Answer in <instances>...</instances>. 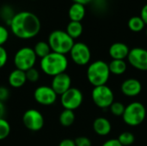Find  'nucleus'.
<instances>
[{
    "label": "nucleus",
    "instance_id": "29",
    "mask_svg": "<svg viewBox=\"0 0 147 146\" xmlns=\"http://www.w3.org/2000/svg\"><path fill=\"white\" fill-rule=\"evenodd\" d=\"M75 145L76 146H91V141L89 138L84 137V136H80L78 137L75 140Z\"/></svg>",
    "mask_w": 147,
    "mask_h": 146
},
{
    "label": "nucleus",
    "instance_id": "33",
    "mask_svg": "<svg viewBox=\"0 0 147 146\" xmlns=\"http://www.w3.org/2000/svg\"><path fill=\"white\" fill-rule=\"evenodd\" d=\"M58 146H76L74 140L70 139H65L60 141Z\"/></svg>",
    "mask_w": 147,
    "mask_h": 146
},
{
    "label": "nucleus",
    "instance_id": "19",
    "mask_svg": "<svg viewBox=\"0 0 147 146\" xmlns=\"http://www.w3.org/2000/svg\"><path fill=\"white\" fill-rule=\"evenodd\" d=\"M75 119H76V116H75L74 111L68 110V109H64L59 114V124L62 126L69 127L74 123Z\"/></svg>",
    "mask_w": 147,
    "mask_h": 146
},
{
    "label": "nucleus",
    "instance_id": "3",
    "mask_svg": "<svg viewBox=\"0 0 147 146\" xmlns=\"http://www.w3.org/2000/svg\"><path fill=\"white\" fill-rule=\"evenodd\" d=\"M51 51L60 54H67L74 45V40L63 30H54L51 32L47 41Z\"/></svg>",
    "mask_w": 147,
    "mask_h": 146
},
{
    "label": "nucleus",
    "instance_id": "13",
    "mask_svg": "<svg viewBox=\"0 0 147 146\" xmlns=\"http://www.w3.org/2000/svg\"><path fill=\"white\" fill-rule=\"evenodd\" d=\"M51 88L58 96L63 95L70 88H71V78L66 73H61L53 77L51 83Z\"/></svg>",
    "mask_w": 147,
    "mask_h": 146
},
{
    "label": "nucleus",
    "instance_id": "12",
    "mask_svg": "<svg viewBox=\"0 0 147 146\" xmlns=\"http://www.w3.org/2000/svg\"><path fill=\"white\" fill-rule=\"evenodd\" d=\"M127 59L129 64L135 69L142 71H147V50L135 47L129 51Z\"/></svg>",
    "mask_w": 147,
    "mask_h": 146
},
{
    "label": "nucleus",
    "instance_id": "28",
    "mask_svg": "<svg viewBox=\"0 0 147 146\" xmlns=\"http://www.w3.org/2000/svg\"><path fill=\"white\" fill-rule=\"evenodd\" d=\"M8 39H9L8 29L5 27L0 25V46H3V45L7 42Z\"/></svg>",
    "mask_w": 147,
    "mask_h": 146
},
{
    "label": "nucleus",
    "instance_id": "2",
    "mask_svg": "<svg viewBox=\"0 0 147 146\" xmlns=\"http://www.w3.org/2000/svg\"><path fill=\"white\" fill-rule=\"evenodd\" d=\"M40 67L46 75L53 77L65 72L68 67V59L64 54L51 52L40 59Z\"/></svg>",
    "mask_w": 147,
    "mask_h": 146
},
{
    "label": "nucleus",
    "instance_id": "31",
    "mask_svg": "<svg viewBox=\"0 0 147 146\" xmlns=\"http://www.w3.org/2000/svg\"><path fill=\"white\" fill-rule=\"evenodd\" d=\"M9 97V90L7 87L0 86V102H4Z\"/></svg>",
    "mask_w": 147,
    "mask_h": 146
},
{
    "label": "nucleus",
    "instance_id": "37",
    "mask_svg": "<svg viewBox=\"0 0 147 146\" xmlns=\"http://www.w3.org/2000/svg\"><path fill=\"white\" fill-rule=\"evenodd\" d=\"M146 36H147V29H146Z\"/></svg>",
    "mask_w": 147,
    "mask_h": 146
},
{
    "label": "nucleus",
    "instance_id": "23",
    "mask_svg": "<svg viewBox=\"0 0 147 146\" xmlns=\"http://www.w3.org/2000/svg\"><path fill=\"white\" fill-rule=\"evenodd\" d=\"M127 26L133 32H140L144 29L146 24L140 16H133L128 20Z\"/></svg>",
    "mask_w": 147,
    "mask_h": 146
},
{
    "label": "nucleus",
    "instance_id": "35",
    "mask_svg": "<svg viewBox=\"0 0 147 146\" xmlns=\"http://www.w3.org/2000/svg\"><path fill=\"white\" fill-rule=\"evenodd\" d=\"M6 114V108H5V105L3 102H0V119H3L4 118Z\"/></svg>",
    "mask_w": 147,
    "mask_h": 146
},
{
    "label": "nucleus",
    "instance_id": "27",
    "mask_svg": "<svg viewBox=\"0 0 147 146\" xmlns=\"http://www.w3.org/2000/svg\"><path fill=\"white\" fill-rule=\"evenodd\" d=\"M26 73V77H27V81L30 82V83H35L39 80L40 78V72L39 71L33 67L29 70H28L27 71H25Z\"/></svg>",
    "mask_w": 147,
    "mask_h": 146
},
{
    "label": "nucleus",
    "instance_id": "4",
    "mask_svg": "<svg viewBox=\"0 0 147 146\" xmlns=\"http://www.w3.org/2000/svg\"><path fill=\"white\" fill-rule=\"evenodd\" d=\"M86 75L88 81L94 87L105 85L110 76L109 64L102 60L94 61L88 66Z\"/></svg>",
    "mask_w": 147,
    "mask_h": 146
},
{
    "label": "nucleus",
    "instance_id": "7",
    "mask_svg": "<svg viewBox=\"0 0 147 146\" xmlns=\"http://www.w3.org/2000/svg\"><path fill=\"white\" fill-rule=\"evenodd\" d=\"M91 97L94 103L100 108H108L114 102V93L112 89L105 85L94 87Z\"/></svg>",
    "mask_w": 147,
    "mask_h": 146
},
{
    "label": "nucleus",
    "instance_id": "18",
    "mask_svg": "<svg viewBox=\"0 0 147 146\" xmlns=\"http://www.w3.org/2000/svg\"><path fill=\"white\" fill-rule=\"evenodd\" d=\"M69 17L71 21L73 22H80L84 19L85 15V7L84 5L78 3H74L69 9L68 11Z\"/></svg>",
    "mask_w": 147,
    "mask_h": 146
},
{
    "label": "nucleus",
    "instance_id": "25",
    "mask_svg": "<svg viewBox=\"0 0 147 146\" xmlns=\"http://www.w3.org/2000/svg\"><path fill=\"white\" fill-rule=\"evenodd\" d=\"M11 127L7 120L4 118L0 119V141L7 139L10 133Z\"/></svg>",
    "mask_w": 147,
    "mask_h": 146
},
{
    "label": "nucleus",
    "instance_id": "14",
    "mask_svg": "<svg viewBox=\"0 0 147 146\" xmlns=\"http://www.w3.org/2000/svg\"><path fill=\"white\" fill-rule=\"evenodd\" d=\"M121 89L126 96L134 97L140 94L142 90V84L138 79L128 78L121 83Z\"/></svg>",
    "mask_w": 147,
    "mask_h": 146
},
{
    "label": "nucleus",
    "instance_id": "15",
    "mask_svg": "<svg viewBox=\"0 0 147 146\" xmlns=\"http://www.w3.org/2000/svg\"><path fill=\"white\" fill-rule=\"evenodd\" d=\"M129 47L122 42H115L109 47V52L113 59H121L124 60L127 58L129 53Z\"/></svg>",
    "mask_w": 147,
    "mask_h": 146
},
{
    "label": "nucleus",
    "instance_id": "24",
    "mask_svg": "<svg viewBox=\"0 0 147 146\" xmlns=\"http://www.w3.org/2000/svg\"><path fill=\"white\" fill-rule=\"evenodd\" d=\"M117 139L122 145V146H130L134 143L135 137L133 133L129 132H124L119 135Z\"/></svg>",
    "mask_w": 147,
    "mask_h": 146
},
{
    "label": "nucleus",
    "instance_id": "26",
    "mask_svg": "<svg viewBox=\"0 0 147 146\" xmlns=\"http://www.w3.org/2000/svg\"><path fill=\"white\" fill-rule=\"evenodd\" d=\"M110 108V111L111 113L115 115V116H122L124 111H125V106L123 105V103L119 102H114Z\"/></svg>",
    "mask_w": 147,
    "mask_h": 146
},
{
    "label": "nucleus",
    "instance_id": "32",
    "mask_svg": "<svg viewBox=\"0 0 147 146\" xmlns=\"http://www.w3.org/2000/svg\"><path fill=\"white\" fill-rule=\"evenodd\" d=\"M102 146H122L118 139H109L103 143Z\"/></svg>",
    "mask_w": 147,
    "mask_h": 146
},
{
    "label": "nucleus",
    "instance_id": "9",
    "mask_svg": "<svg viewBox=\"0 0 147 146\" xmlns=\"http://www.w3.org/2000/svg\"><path fill=\"white\" fill-rule=\"evenodd\" d=\"M22 123L28 130L38 132L43 128L45 120L43 114L39 110L30 108L24 112L22 115Z\"/></svg>",
    "mask_w": 147,
    "mask_h": 146
},
{
    "label": "nucleus",
    "instance_id": "30",
    "mask_svg": "<svg viewBox=\"0 0 147 146\" xmlns=\"http://www.w3.org/2000/svg\"><path fill=\"white\" fill-rule=\"evenodd\" d=\"M8 61V52L3 46H0V69L3 68Z\"/></svg>",
    "mask_w": 147,
    "mask_h": 146
},
{
    "label": "nucleus",
    "instance_id": "21",
    "mask_svg": "<svg viewBox=\"0 0 147 146\" xmlns=\"http://www.w3.org/2000/svg\"><path fill=\"white\" fill-rule=\"evenodd\" d=\"M109 71L115 75H122L127 70V64L121 59H113L109 64Z\"/></svg>",
    "mask_w": 147,
    "mask_h": 146
},
{
    "label": "nucleus",
    "instance_id": "22",
    "mask_svg": "<svg viewBox=\"0 0 147 146\" xmlns=\"http://www.w3.org/2000/svg\"><path fill=\"white\" fill-rule=\"evenodd\" d=\"M34 51V53L36 55L37 58H40V59L44 57H46L47 55H48L52 51L51 48L48 45L47 42L46 41H38L34 47L33 48Z\"/></svg>",
    "mask_w": 147,
    "mask_h": 146
},
{
    "label": "nucleus",
    "instance_id": "17",
    "mask_svg": "<svg viewBox=\"0 0 147 146\" xmlns=\"http://www.w3.org/2000/svg\"><path fill=\"white\" fill-rule=\"evenodd\" d=\"M111 124L103 117L96 118L93 122V130L99 136H107L111 132Z\"/></svg>",
    "mask_w": 147,
    "mask_h": 146
},
{
    "label": "nucleus",
    "instance_id": "11",
    "mask_svg": "<svg viewBox=\"0 0 147 146\" xmlns=\"http://www.w3.org/2000/svg\"><path fill=\"white\" fill-rule=\"evenodd\" d=\"M34 98L37 103L42 106H51L56 102L58 95L54 92L51 86L41 85L34 89Z\"/></svg>",
    "mask_w": 147,
    "mask_h": 146
},
{
    "label": "nucleus",
    "instance_id": "6",
    "mask_svg": "<svg viewBox=\"0 0 147 146\" xmlns=\"http://www.w3.org/2000/svg\"><path fill=\"white\" fill-rule=\"evenodd\" d=\"M36 59L37 57L34 49L28 46H24L16 52L14 56V65L16 69L27 71L28 70L34 67Z\"/></svg>",
    "mask_w": 147,
    "mask_h": 146
},
{
    "label": "nucleus",
    "instance_id": "8",
    "mask_svg": "<svg viewBox=\"0 0 147 146\" xmlns=\"http://www.w3.org/2000/svg\"><path fill=\"white\" fill-rule=\"evenodd\" d=\"M83 101V93L78 88L71 87L60 96V102L64 109L74 111L82 105Z\"/></svg>",
    "mask_w": 147,
    "mask_h": 146
},
{
    "label": "nucleus",
    "instance_id": "16",
    "mask_svg": "<svg viewBox=\"0 0 147 146\" xmlns=\"http://www.w3.org/2000/svg\"><path fill=\"white\" fill-rule=\"evenodd\" d=\"M8 82H9V84L12 88L18 89V88L22 87L27 82L25 71H22L18 69L13 70L9 75Z\"/></svg>",
    "mask_w": 147,
    "mask_h": 146
},
{
    "label": "nucleus",
    "instance_id": "20",
    "mask_svg": "<svg viewBox=\"0 0 147 146\" xmlns=\"http://www.w3.org/2000/svg\"><path fill=\"white\" fill-rule=\"evenodd\" d=\"M65 32L73 40L74 39H77L83 33V25H82V23L80 22H73V21H71L68 23L67 27H66Z\"/></svg>",
    "mask_w": 147,
    "mask_h": 146
},
{
    "label": "nucleus",
    "instance_id": "1",
    "mask_svg": "<svg viewBox=\"0 0 147 146\" xmlns=\"http://www.w3.org/2000/svg\"><path fill=\"white\" fill-rule=\"evenodd\" d=\"M11 32L19 39L28 40L35 37L40 30V22L36 15L30 11H21L14 15L9 21Z\"/></svg>",
    "mask_w": 147,
    "mask_h": 146
},
{
    "label": "nucleus",
    "instance_id": "34",
    "mask_svg": "<svg viewBox=\"0 0 147 146\" xmlns=\"http://www.w3.org/2000/svg\"><path fill=\"white\" fill-rule=\"evenodd\" d=\"M140 17L143 20V22H145V24L147 25V3L145 4L142 9H141V12H140Z\"/></svg>",
    "mask_w": 147,
    "mask_h": 146
},
{
    "label": "nucleus",
    "instance_id": "5",
    "mask_svg": "<svg viewBox=\"0 0 147 146\" xmlns=\"http://www.w3.org/2000/svg\"><path fill=\"white\" fill-rule=\"evenodd\" d=\"M146 116V109L145 106L139 102H134L125 108L122 114L124 122L130 126H137L140 125Z\"/></svg>",
    "mask_w": 147,
    "mask_h": 146
},
{
    "label": "nucleus",
    "instance_id": "10",
    "mask_svg": "<svg viewBox=\"0 0 147 146\" xmlns=\"http://www.w3.org/2000/svg\"><path fill=\"white\" fill-rule=\"evenodd\" d=\"M69 53L72 61L78 65H88L91 58V52L89 46L83 42L74 43Z\"/></svg>",
    "mask_w": 147,
    "mask_h": 146
},
{
    "label": "nucleus",
    "instance_id": "36",
    "mask_svg": "<svg viewBox=\"0 0 147 146\" xmlns=\"http://www.w3.org/2000/svg\"><path fill=\"white\" fill-rule=\"evenodd\" d=\"M74 1V3H81L83 5H85L87 3H89L91 0H72Z\"/></svg>",
    "mask_w": 147,
    "mask_h": 146
}]
</instances>
